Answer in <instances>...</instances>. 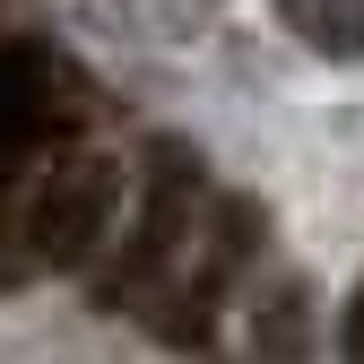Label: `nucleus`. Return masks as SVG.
Returning <instances> with one entry per match:
<instances>
[{
    "label": "nucleus",
    "instance_id": "nucleus-1",
    "mask_svg": "<svg viewBox=\"0 0 364 364\" xmlns=\"http://www.w3.org/2000/svg\"><path fill=\"white\" fill-rule=\"evenodd\" d=\"M113 217H122V165L105 148H61L0 208V295L53 269H87L113 243Z\"/></svg>",
    "mask_w": 364,
    "mask_h": 364
},
{
    "label": "nucleus",
    "instance_id": "nucleus-2",
    "mask_svg": "<svg viewBox=\"0 0 364 364\" xmlns=\"http://www.w3.org/2000/svg\"><path fill=\"white\" fill-rule=\"evenodd\" d=\"M200 235V156L182 139H156L148 148V182H139V217H130V235L113 243L105 278H96V304L105 312H130V304H156L173 287V260L182 243Z\"/></svg>",
    "mask_w": 364,
    "mask_h": 364
},
{
    "label": "nucleus",
    "instance_id": "nucleus-6",
    "mask_svg": "<svg viewBox=\"0 0 364 364\" xmlns=\"http://www.w3.org/2000/svg\"><path fill=\"white\" fill-rule=\"evenodd\" d=\"M338 364H364V278H355V295L338 312Z\"/></svg>",
    "mask_w": 364,
    "mask_h": 364
},
{
    "label": "nucleus",
    "instance_id": "nucleus-3",
    "mask_svg": "<svg viewBox=\"0 0 364 364\" xmlns=\"http://www.w3.org/2000/svg\"><path fill=\"white\" fill-rule=\"evenodd\" d=\"M78 78L43 53V43H0V182H9L26 156L61 148L78 130Z\"/></svg>",
    "mask_w": 364,
    "mask_h": 364
},
{
    "label": "nucleus",
    "instance_id": "nucleus-4",
    "mask_svg": "<svg viewBox=\"0 0 364 364\" xmlns=\"http://www.w3.org/2000/svg\"><path fill=\"white\" fill-rule=\"evenodd\" d=\"M269 9L295 43H312L330 61H364V0H269Z\"/></svg>",
    "mask_w": 364,
    "mask_h": 364
},
{
    "label": "nucleus",
    "instance_id": "nucleus-5",
    "mask_svg": "<svg viewBox=\"0 0 364 364\" xmlns=\"http://www.w3.org/2000/svg\"><path fill=\"white\" fill-rule=\"evenodd\" d=\"M304 330H312L304 287H278V295L260 304V347H269V355H304Z\"/></svg>",
    "mask_w": 364,
    "mask_h": 364
}]
</instances>
